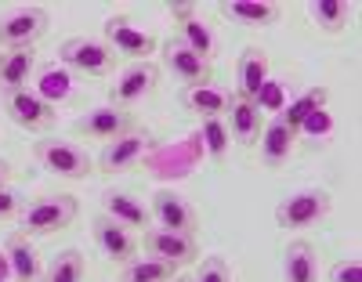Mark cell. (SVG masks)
Here are the masks:
<instances>
[{
    "label": "cell",
    "instance_id": "obj_37",
    "mask_svg": "<svg viewBox=\"0 0 362 282\" xmlns=\"http://www.w3.org/2000/svg\"><path fill=\"white\" fill-rule=\"evenodd\" d=\"M174 282H189V278H174Z\"/></svg>",
    "mask_w": 362,
    "mask_h": 282
},
{
    "label": "cell",
    "instance_id": "obj_2",
    "mask_svg": "<svg viewBox=\"0 0 362 282\" xmlns=\"http://www.w3.org/2000/svg\"><path fill=\"white\" fill-rule=\"evenodd\" d=\"M334 210V199H329L326 188L319 184H305V188H297V192L283 196L279 206H276V225L279 228H315L322 217Z\"/></svg>",
    "mask_w": 362,
    "mask_h": 282
},
{
    "label": "cell",
    "instance_id": "obj_35",
    "mask_svg": "<svg viewBox=\"0 0 362 282\" xmlns=\"http://www.w3.org/2000/svg\"><path fill=\"white\" fill-rule=\"evenodd\" d=\"M8 177H11V167H8V160H0V188L8 184Z\"/></svg>",
    "mask_w": 362,
    "mask_h": 282
},
{
    "label": "cell",
    "instance_id": "obj_3",
    "mask_svg": "<svg viewBox=\"0 0 362 282\" xmlns=\"http://www.w3.org/2000/svg\"><path fill=\"white\" fill-rule=\"evenodd\" d=\"M160 66L156 61H127L124 69L116 73V80L109 83V105L116 109H134L138 102H145L148 94L160 87Z\"/></svg>",
    "mask_w": 362,
    "mask_h": 282
},
{
    "label": "cell",
    "instance_id": "obj_11",
    "mask_svg": "<svg viewBox=\"0 0 362 282\" xmlns=\"http://www.w3.org/2000/svg\"><path fill=\"white\" fill-rule=\"evenodd\" d=\"M163 66H167V73H174L177 83H185V87L210 83V76H214L210 61H206L203 54H196L185 40H177V37H170V40L163 44Z\"/></svg>",
    "mask_w": 362,
    "mask_h": 282
},
{
    "label": "cell",
    "instance_id": "obj_13",
    "mask_svg": "<svg viewBox=\"0 0 362 282\" xmlns=\"http://www.w3.org/2000/svg\"><path fill=\"white\" fill-rule=\"evenodd\" d=\"M148 145H153V138H148L145 131H127L119 134L116 141H109L98 155V174H124L131 167H138L145 160Z\"/></svg>",
    "mask_w": 362,
    "mask_h": 282
},
{
    "label": "cell",
    "instance_id": "obj_20",
    "mask_svg": "<svg viewBox=\"0 0 362 282\" xmlns=\"http://www.w3.org/2000/svg\"><path fill=\"white\" fill-rule=\"evenodd\" d=\"M4 257H8V268H11V278H15V282H40V275H44L40 254H37V246L29 242L22 232L8 235Z\"/></svg>",
    "mask_w": 362,
    "mask_h": 282
},
{
    "label": "cell",
    "instance_id": "obj_8",
    "mask_svg": "<svg viewBox=\"0 0 362 282\" xmlns=\"http://www.w3.org/2000/svg\"><path fill=\"white\" fill-rule=\"evenodd\" d=\"M134 131V116L127 109H116V105H98V109H87L83 116L73 119V134L76 138H90V141H116L119 134Z\"/></svg>",
    "mask_w": 362,
    "mask_h": 282
},
{
    "label": "cell",
    "instance_id": "obj_17",
    "mask_svg": "<svg viewBox=\"0 0 362 282\" xmlns=\"http://www.w3.org/2000/svg\"><path fill=\"white\" fill-rule=\"evenodd\" d=\"M225 127H228V138L239 141L243 148L257 145L261 138V127H264V112L250 102V98H235L232 94V105L225 112Z\"/></svg>",
    "mask_w": 362,
    "mask_h": 282
},
{
    "label": "cell",
    "instance_id": "obj_28",
    "mask_svg": "<svg viewBox=\"0 0 362 282\" xmlns=\"http://www.w3.org/2000/svg\"><path fill=\"white\" fill-rule=\"evenodd\" d=\"M177 40H185L196 54H203L206 61H214V51H218V37H214V29H210L199 15H192V18H181L177 22V33H174Z\"/></svg>",
    "mask_w": 362,
    "mask_h": 282
},
{
    "label": "cell",
    "instance_id": "obj_34",
    "mask_svg": "<svg viewBox=\"0 0 362 282\" xmlns=\"http://www.w3.org/2000/svg\"><path fill=\"white\" fill-rule=\"evenodd\" d=\"M196 15V4H170V18L181 22V18H192Z\"/></svg>",
    "mask_w": 362,
    "mask_h": 282
},
{
    "label": "cell",
    "instance_id": "obj_27",
    "mask_svg": "<svg viewBox=\"0 0 362 282\" xmlns=\"http://www.w3.org/2000/svg\"><path fill=\"white\" fill-rule=\"evenodd\" d=\"M177 268L156 257H134L127 264H119V282H174Z\"/></svg>",
    "mask_w": 362,
    "mask_h": 282
},
{
    "label": "cell",
    "instance_id": "obj_26",
    "mask_svg": "<svg viewBox=\"0 0 362 282\" xmlns=\"http://www.w3.org/2000/svg\"><path fill=\"white\" fill-rule=\"evenodd\" d=\"M83 278H87V261L76 246L58 249L44 264V275H40V282H83Z\"/></svg>",
    "mask_w": 362,
    "mask_h": 282
},
{
    "label": "cell",
    "instance_id": "obj_36",
    "mask_svg": "<svg viewBox=\"0 0 362 282\" xmlns=\"http://www.w3.org/2000/svg\"><path fill=\"white\" fill-rule=\"evenodd\" d=\"M11 275V268H8V257H4V249H0V282H4Z\"/></svg>",
    "mask_w": 362,
    "mask_h": 282
},
{
    "label": "cell",
    "instance_id": "obj_5",
    "mask_svg": "<svg viewBox=\"0 0 362 282\" xmlns=\"http://www.w3.org/2000/svg\"><path fill=\"white\" fill-rule=\"evenodd\" d=\"M58 61L80 76H105L116 66V54L102 37H69L58 51Z\"/></svg>",
    "mask_w": 362,
    "mask_h": 282
},
{
    "label": "cell",
    "instance_id": "obj_21",
    "mask_svg": "<svg viewBox=\"0 0 362 282\" xmlns=\"http://www.w3.org/2000/svg\"><path fill=\"white\" fill-rule=\"evenodd\" d=\"M218 11L247 29H264L279 22V4H272V0H225V4H218Z\"/></svg>",
    "mask_w": 362,
    "mask_h": 282
},
{
    "label": "cell",
    "instance_id": "obj_7",
    "mask_svg": "<svg viewBox=\"0 0 362 282\" xmlns=\"http://www.w3.org/2000/svg\"><path fill=\"white\" fill-rule=\"evenodd\" d=\"M102 40L112 47V54H127L131 61H148V54L156 51V37L145 33L141 25H134L127 15H112L102 25Z\"/></svg>",
    "mask_w": 362,
    "mask_h": 282
},
{
    "label": "cell",
    "instance_id": "obj_23",
    "mask_svg": "<svg viewBox=\"0 0 362 282\" xmlns=\"http://www.w3.org/2000/svg\"><path fill=\"white\" fill-rule=\"evenodd\" d=\"M326 102H329V90H326V87H305V90H300L297 98H290L276 116L286 123L290 131H297V134H300V127H305V123H308L315 112H322V109H326Z\"/></svg>",
    "mask_w": 362,
    "mask_h": 282
},
{
    "label": "cell",
    "instance_id": "obj_10",
    "mask_svg": "<svg viewBox=\"0 0 362 282\" xmlns=\"http://www.w3.org/2000/svg\"><path fill=\"white\" fill-rule=\"evenodd\" d=\"M0 102H4V112L11 116V123H18L22 131H47L51 123L58 119V109L51 102H44L37 90H11V94H0Z\"/></svg>",
    "mask_w": 362,
    "mask_h": 282
},
{
    "label": "cell",
    "instance_id": "obj_15",
    "mask_svg": "<svg viewBox=\"0 0 362 282\" xmlns=\"http://www.w3.org/2000/svg\"><path fill=\"white\" fill-rule=\"evenodd\" d=\"M272 80V58H268V51L264 47H257V44H250V47H243V54L235 58V98H257V90L264 87Z\"/></svg>",
    "mask_w": 362,
    "mask_h": 282
},
{
    "label": "cell",
    "instance_id": "obj_24",
    "mask_svg": "<svg viewBox=\"0 0 362 282\" xmlns=\"http://www.w3.org/2000/svg\"><path fill=\"white\" fill-rule=\"evenodd\" d=\"M37 69V51L33 47H15L4 51V66H0V94H11L29 87V76Z\"/></svg>",
    "mask_w": 362,
    "mask_h": 282
},
{
    "label": "cell",
    "instance_id": "obj_19",
    "mask_svg": "<svg viewBox=\"0 0 362 282\" xmlns=\"http://www.w3.org/2000/svg\"><path fill=\"white\" fill-rule=\"evenodd\" d=\"M181 105H185L189 112H196L199 119H225V112L232 105V90H225L218 83L185 87L181 90Z\"/></svg>",
    "mask_w": 362,
    "mask_h": 282
},
{
    "label": "cell",
    "instance_id": "obj_6",
    "mask_svg": "<svg viewBox=\"0 0 362 282\" xmlns=\"http://www.w3.org/2000/svg\"><path fill=\"white\" fill-rule=\"evenodd\" d=\"M47 11L29 4V8H8L0 15V47L15 51V47H33L44 33H47Z\"/></svg>",
    "mask_w": 362,
    "mask_h": 282
},
{
    "label": "cell",
    "instance_id": "obj_16",
    "mask_svg": "<svg viewBox=\"0 0 362 282\" xmlns=\"http://www.w3.org/2000/svg\"><path fill=\"white\" fill-rule=\"evenodd\" d=\"M257 145H261V163H264L268 170H279V167L290 163V155H293L297 131H290L279 116H272V119H264Z\"/></svg>",
    "mask_w": 362,
    "mask_h": 282
},
{
    "label": "cell",
    "instance_id": "obj_32",
    "mask_svg": "<svg viewBox=\"0 0 362 282\" xmlns=\"http://www.w3.org/2000/svg\"><path fill=\"white\" fill-rule=\"evenodd\" d=\"M329 282H362V261L358 257H344L329 268Z\"/></svg>",
    "mask_w": 362,
    "mask_h": 282
},
{
    "label": "cell",
    "instance_id": "obj_12",
    "mask_svg": "<svg viewBox=\"0 0 362 282\" xmlns=\"http://www.w3.org/2000/svg\"><path fill=\"white\" fill-rule=\"evenodd\" d=\"M145 257H156V261H167V264L181 268V264H192L199 257V242H196V235L145 228Z\"/></svg>",
    "mask_w": 362,
    "mask_h": 282
},
{
    "label": "cell",
    "instance_id": "obj_33",
    "mask_svg": "<svg viewBox=\"0 0 362 282\" xmlns=\"http://www.w3.org/2000/svg\"><path fill=\"white\" fill-rule=\"evenodd\" d=\"M25 203H22V196L15 192V188H0V221H15L18 217V210H22Z\"/></svg>",
    "mask_w": 362,
    "mask_h": 282
},
{
    "label": "cell",
    "instance_id": "obj_4",
    "mask_svg": "<svg viewBox=\"0 0 362 282\" xmlns=\"http://www.w3.org/2000/svg\"><path fill=\"white\" fill-rule=\"evenodd\" d=\"M37 163L58 177H66V181H87V174H95V160L87 155L83 145L58 141V138L37 141Z\"/></svg>",
    "mask_w": 362,
    "mask_h": 282
},
{
    "label": "cell",
    "instance_id": "obj_14",
    "mask_svg": "<svg viewBox=\"0 0 362 282\" xmlns=\"http://www.w3.org/2000/svg\"><path fill=\"white\" fill-rule=\"evenodd\" d=\"M90 235H95V246L102 249L109 261H116V264H127V261H134V254H138L134 232L124 228L119 221H112V217H105V213H98L95 221H90Z\"/></svg>",
    "mask_w": 362,
    "mask_h": 282
},
{
    "label": "cell",
    "instance_id": "obj_9",
    "mask_svg": "<svg viewBox=\"0 0 362 282\" xmlns=\"http://www.w3.org/2000/svg\"><path fill=\"white\" fill-rule=\"evenodd\" d=\"M148 217L153 225L163 228V232H181V235H196V206L181 196V192H170V188H160L153 192V203H148Z\"/></svg>",
    "mask_w": 362,
    "mask_h": 282
},
{
    "label": "cell",
    "instance_id": "obj_22",
    "mask_svg": "<svg viewBox=\"0 0 362 282\" xmlns=\"http://www.w3.org/2000/svg\"><path fill=\"white\" fill-rule=\"evenodd\" d=\"M283 282H319V254L308 239H293L283 249Z\"/></svg>",
    "mask_w": 362,
    "mask_h": 282
},
{
    "label": "cell",
    "instance_id": "obj_18",
    "mask_svg": "<svg viewBox=\"0 0 362 282\" xmlns=\"http://www.w3.org/2000/svg\"><path fill=\"white\" fill-rule=\"evenodd\" d=\"M102 213L112 217V221H119L124 228H131V232L153 225L148 206H145L134 192H124V188H109V192H102Z\"/></svg>",
    "mask_w": 362,
    "mask_h": 282
},
{
    "label": "cell",
    "instance_id": "obj_38",
    "mask_svg": "<svg viewBox=\"0 0 362 282\" xmlns=\"http://www.w3.org/2000/svg\"><path fill=\"white\" fill-rule=\"evenodd\" d=\"M0 66H4V54H0Z\"/></svg>",
    "mask_w": 362,
    "mask_h": 282
},
{
    "label": "cell",
    "instance_id": "obj_29",
    "mask_svg": "<svg viewBox=\"0 0 362 282\" xmlns=\"http://www.w3.org/2000/svg\"><path fill=\"white\" fill-rule=\"evenodd\" d=\"M308 15H312V22L322 29V33H341V29L348 25V8L337 4V0H312Z\"/></svg>",
    "mask_w": 362,
    "mask_h": 282
},
{
    "label": "cell",
    "instance_id": "obj_1",
    "mask_svg": "<svg viewBox=\"0 0 362 282\" xmlns=\"http://www.w3.org/2000/svg\"><path fill=\"white\" fill-rule=\"evenodd\" d=\"M76 213H80V203L73 196H40L18 210L15 225L25 239H44V235L69 228L76 221Z\"/></svg>",
    "mask_w": 362,
    "mask_h": 282
},
{
    "label": "cell",
    "instance_id": "obj_30",
    "mask_svg": "<svg viewBox=\"0 0 362 282\" xmlns=\"http://www.w3.org/2000/svg\"><path fill=\"white\" fill-rule=\"evenodd\" d=\"M199 138H203V148H206V155H210V160H214V163L221 167V163H225V155H228V145H232V138H228V127H225V119H203Z\"/></svg>",
    "mask_w": 362,
    "mask_h": 282
},
{
    "label": "cell",
    "instance_id": "obj_31",
    "mask_svg": "<svg viewBox=\"0 0 362 282\" xmlns=\"http://www.w3.org/2000/svg\"><path fill=\"white\" fill-rule=\"evenodd\" d=\"M189 282H232V268H228V261L225 257H203V264L196 268V275L189 278Z\"/></svg>",
    "mask_w": 362,
    "mask_h": 282
},
{
    "label": "cell",
    "instance_id": "obj_25",
    "mask_svg": "<svg viewBox=\"0 0 362 282\" xmlns=\"http://www.w3.org/2000/svg\"><path fill=\"white\" fill-rule=\"evenodd\" d=\"M44 102H51L54 109L62 105V102H69L73 94H76V83H73V73L58 61V66H44L40 73H37V87H33Z\"/></svg>",
    "mask_w": 362,
    "mask_h": 282
}]
</instances>
